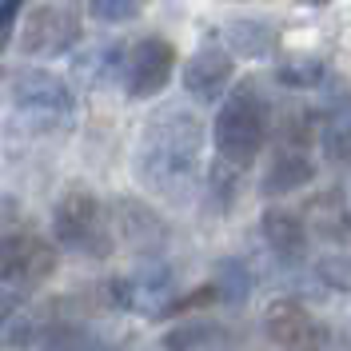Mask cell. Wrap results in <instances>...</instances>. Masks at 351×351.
<instances>
[{"label": "cell", "instance_id": "6da1fadb", "mask_svg": "<svg viewBox=\"0 0 351 351\" xmlns=\"http://www.w3.org/2000/svg\"><path fill=\"white\" fill-rule=\"evenodd\" d=\"M204 152V120L184 104L160 108L140 132L136 172L140 184L160 196H180V188H192Z\"/></svg>", "mask_w": 351, "mask_h": 351}, {"label": "cell", "instance_id": "7a4b0ae2", "mask_svg": "<svg viewBox=\"0 0 351 351\" xmlns=\"http://www.w3.org/2000/svg\"><path fill=\"white\" fill-rule=\"evenodd\" d=\"M267 132H271L267 96L260 92L256 80H240V84L223 96V104H219V112H216L212 140H216L219 160H228V164H236V168H247V164L263 152Z\"/></svg>", "mask_w": 351, "mask_h": 351}, {"label": "cell", "instance_id": "3957f363", "mask_svg": "<svg viewBox=\"0 0 351 351\" xmlns=\"http://www.w3.org/2000/svg\"><path fill=\"white\" fill-rule=\"evenodd\" d=\"M12 112H16V128H24L28 136L68 132L76 112L72 88L44 68H24L12 76Z\"/></svg>", "mask_w": 351, "mask_h": 351}, {"label": "cell", "instance_id": "277c9868", "mask_svg": "<svg viewBox=\"0 0 351 351\" xmlns=\"http://www.w3.org/2000/svg\"><path fill=\"white\" fill-rule=\"evenodd\" d=\"M52 236H56V243L64 252L92 256V260H104L116 247L100 199L92 192H84V188H68L60 196V204L52 208Z\"/></svg>", "mask_w": 351, "mask_h": 351}, {"label": "cell", "instance_id": "5b68a950", "mask_svg": "<svg viewBox=\"0 0 351 351\" xmlns=\"http://www.w3.org/2000/svg\"><path fill=\"white\" fill-rule=\"evenodd\" d=\"M56 271V247L36 232H8L0 236V284L28 291L40 287Z\"/></svg>", "mask_w": 351, "mask_h": 351}, {"label": "cell", "instance_id": "8992f818", "mask_svg": "<svg viewBox=\"0 0 351 351\" xmlns=\"http://www.w3.org/2000/svg\"><path fill=\"white\" fill-rule=\"evenodd\" d=\"M176 280L172 267L164 263H144L136 276H124V280H108V295L116 307L124 311H136V315H148V319H164L172 300Z\"/></svg>", "mask_w": 351, "mask_h": 351}, {"label": "cell", "instance_id": "52a82bcc", "mask_svg": "<svg viewBox=\"0 0 351 351\" xmlns=\"http://www.w3.org/2000/svg\"><path fill=\"white\" fill-rule=\"evenodd\" d=\"M176 48L164 36H148V40L132 44L128 48V60H124V92L132 100H148L156 92L172 84V72H176Z\"/></svg>", "mask_w": 351, "mask_h": 351}, {"label": "cell", "instance_id": "ba28073f", "mask_svg": "<svg viewBox=\"0 0 351 351\" xmlns=\"http://www.w3.org/2000/svg\"><path fill=\"white\" fill-rule=\"evenodd\" d=\"M236 80V60L228 48L216 44H199L196 52L184 60V92L199 104H216L228 96V88Z\"/></svg>", "mask_w": 351, "mask_h": 351}, {"label": "cell", "instance_id": "9c48e42d", "mask_svg": "<svg viewBox=\"0 0 351 351\" xmlns=\"http://www.w3.org/2000/svg\"><path fill=\"white\" fill-rule=\"evenodd\" d=\"M80 40V21L76 12L68 8H56V4H44V8H32L24 16V32L21 44L28 56H60L72 44Z\"/></svg>", "mask_w": 351, "mask_h": 351}, {"label": "cell", "instance_id": "30bf717a", "mask_svg": "<svg viewBox=\"0 0 351 351\" xmlns=\"http://www.w3.org/2000/svg\"><path fill=\"white\" fill-rule=\"evenodd\" d=\"M263 324H267V335H271V343L280 351H319L324 348V328H319V319L300 307L295 300H280V304L267 307V315H263Z\"/></svg>", "mask_w": 351, "mask_h": 351}, {"label": "cell", "instance_id": "8fae6325", "mask_svg": "<svg viewBox=\"0 0 351 351\" xmlns=\"http://www.w3.org/2000/svg\"><path fill=\"white\" fill-rule=\"evenodd\" d=\"M36 331H40V311L16 287H4L0 291V348L21 351L36 339Z\"/></svg>", "mask_w": 351, "mask_h": 351}, {"label": "cell", "instance_id": "7c38bea8", "mask_svg": "<svg viewBox=\"0 0 351 351\" xmlns=\"http://www.w3.org/2000/svg\"><path fill=\"white\" fill-rule=\"evenodd\" d=\"M263 228V240H267V247L280 256L284 263H295L300 256H304L307 247V223L295 212H284V208H267L260 219Z\"/></svg>", "mask_w": 351, "mask_h": 351}, {"label": "cell", "instance_id": "4fadbf2b", "mask_svg": "<svg viewBox=\"0 0 351 351\" xmlns=\"http://www.w3.org/2000/svg\"><path fill=\"white\" fill-rule=\"evenodd\" d=\"M315 180V164L304 148H284L276 152L271 168L263 172V196H284V192H295V188H307Z\"/></svg>", "mask_w": 351, "mask_h": 351}, {"label": "cell", "instance_id": "5bb4252c", "mask_svg": "<svg viewBox=\"0 0 351 351\" xmlns=\"http://www.w3.org/2000/svg\"><path fill=\"white\" fill-rule=\"evenodd\" d=\"M304 223L319 236V240L339 243L351 232V212H348V204H343V192H339V188H328V192L311 196Z\"/></svg>", "mask_w": 351, "mask_h": 351}, {"label": "cell", "instance_id": "9a60e30c", "mask_svg": "<svg viewBox=\"0 0 351 351\" xmlns=\"http://www.w3.org/2000/svg\"><path fill=\"white\" fill-rule=\"evenodd\" d=\"M319 144H324V156L335 160V164L351 160V92H339L324 108V116H319Z\"/></svg>", "mask_w": 351, "mask_h": 351}, {"label": "cell", "instance_id": "2e32d148", "mask_svg": "<svg viewBox=\"0 0 351 351\" xmlns=\"http://www.w3.org/2000/svg\"><path fill=\"white\" fill-rule=\"evenodd\" d=\"M120 236H124V243H132L136 252H152V247L164 243V228L156 223V216L144 204L124 199V204H120Z\"/></svg>", "mask_w": 351, "mask_h": 351}, {"label": "cell", "instance_id": "e0dca14e", "mask_svg": "<svg viewBox=\"0 0 351 351\" xmlns=\"http://www.w3.org/2000/svg\"><path fill=\"white\" fill-rule=\"evenodd\" d=\"M228 44L236 56H271L280 48V32L267 21H232L228 24Z\"/></svg>", "mask_w": 351, "mask_h": 351}, {"label": "cell", "instance_id": "ac0fdd59", "mask_svg": "<svg viewBox=\"0 0 351 351\" xmlns=\"http://www.w3.org/2000/svg\"><path fill=\"white\" fill-rule=\"evenodd\" d=\"M120 60H128V52L120 48V44H104V48H92L84 60H76V76L84 80L88 88H100L104 80L112 76H120Z\"/></svg>", "mask_w": 351, "mask_h": 351}, {"label": "cell", "instance_id": "d6986e66", "mask_svg": "<svg viewBox=\"0 0 351 351\" xmlns=\"http://www.w3.org/2000/svg\"><path fill=\"white\" fill-rule=\"evenodd\" d=\"M324 76H328V64H324L319 56H291V60H284V64L276 68V80L284 88H295V92L319 88Z\"/></svg>", "mask_w": 351, "mask_h": 351}, {"label": "cell", "instance_id": "ffe728a7", "mask_svg": "<svg viewBox=\"0 0 351 351\" xmlns=\"http://www.w3.org/2000/svg\"><path fill=\"white\" fill-rule=\"evenodd\" d=\"M216 291L223 304H243L252 295V271L243 260H219L216 263Z\"/></svg>", "mask_w": 351, "mask_h": 351}, {"label": "cell", "instance_id": "44dd1931", "mask_svg": "<svg viewBox=\"0 0 351 351\" xmlns=\"http://www.w3.org/2000/svg\"><path fill=\"white\" fill-rule=\"evenodd\" d=\"M223 331L216 324H208V319H188L184 328L168 331L164 339H160V348L164 351H199V348H212Z\"/></svg>", "mask_w": 351, "mask_h": 351}, {"label": "cell", "instance_id": "7402d4cb", "mask_svg": "<svg viewBox=\"0 0 351 351\" xmlns=\"http://www.w3.org/2000/svg\"><path fill=\"white\" fill-rule=\"evenodd\" d=\"M88 12L104 24H128L140 16V0H88Z\"/></svg>", "mask_w": 351, "mask_h": 351}, {"label": "cell", "instance_id": "603a6c76", "mask_svg": "<svg viewBox=\"0 0 351 351\" xmlns=\"http://www.w3.org/2000/svg\"><path fill=\"white\" fill-rule=\"evenodd\" d=\"M319 280L335 291H351V256H331L319 263Z\"/></svg>", "mask_w": 351, "mask_h": 351}, {"label": "cell", "instance_id": "cb8c5ba5", "mask_svg": "<svg viewBox=\"0 0 351 351\" xmlns=\"http://www.w3.org/2000/svg\"><path fill=\"white\" fill-rule=\"evenodd\" d=\"M219 300V291H216V284H204V287H196L192 295H184V300H176L172 307H168V315H192V311H199V307H212ZM164 315V319H168Z\"/></svg>", "mask_w": 351, "mask_h": 351}, {"label": "cell", "instance_id": "d4e9b609", "mask_svg": "<svg viewBox=\"0 0 351 351\" xmlns=\"http://www.w3.org/2000/svg\"><path fill=\"white\" fill-rule=\"evenodd\" d=\"M52 351H108V348H104L100 339L84 335V331H60L56 343H52Z\"/></svg>", "mask_w": 351, "mask_h": 351}, {"label": "cell", "instance_id": "484cf974", "mask_svg": "<svg viewBox=\"0 0 351 351\" xmlns=\"http://www.w3.org/2000/svg\"><path fill=\"white\" fill-rule=\"evenodd\" d=\"M24 0H0V52L8 48L12 32H16V21H21Z\"/></svg>", "mask_w": 351, "mask_h": 351}, {"label": "cell", "instance_id": "4316f807", "mask_svg": "<svg viewBox=\"0 0 351 351\" xmlns=\"http://www.w3.org/2000/svg\"><path fill=\"white\" fill-rule=\"evenodd\" d=\"M311 4H328V0H311Z\"/></svg>", "mask_w": 351, "mask_h": 351}]
</instances>
